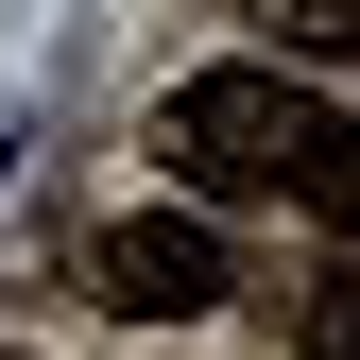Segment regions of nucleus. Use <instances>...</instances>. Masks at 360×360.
Segmentation results:
<instances>
[{
  "instance_id": "obj_6",
  "label": "nucleus",
  "mask_w": 360,
  "mask_h": 360,
  "mask_svg": "<svg viewBox=\"0 0 360 360\" xmlns=\"http://www.w3.org/2000/svg\"><path fill=\"white\" fill-rule=\"evenodd\" d=\"M0 189H18V138H0Z\"/></svg>"
},
{
  "instance_id": "obj_3",
  "label": "nucleus",
  "mask_w": 360,
  "mask_h": 360,
  "mask_svg": "<svg viewBox=\"0 0 360 360\" xmlns=\"http://www.w3.org/2000/svg\"><path fill=\"white\" fill-rule=\"evenodd\" d=\"M309 360H360V257H343L326 292H309Z\"/></svg>"
},
{
  "instance_id": "obj_5",
  "label": "nucleus",
  "mask_w": 360,
  "mask_h": 360,
  "mask_svg": "<svg viewBox=\"0 0 360 360\" xmlns=\"http://www.w3.org/2000/svg\"><path fill=\"white\" fill-rule=\"evenodd\" d=\"M309 206H326V223H360V138H326V155H309Z\"/></svg>"
},
{
  "instance_id": "obj_4",
  "label": "nucleus",
  "mask_w": 360,
  "mask_h": 360,
  "mask_svg": "<svg viewBox=\"0 0 360 360\" xmlns=\"http://www.w3.org/2000/svg\"><path fill=\"white\" fill-rule=\"evenodd\" d=\"M275 34L292 52H360V0H275Z\"/></svg>"
},
{
  "instance_id": "obj_2",
  "label": "nucleus",
  "mask_w": 360,
  "mask_h": 360,
  "mask_svg": "<svg viewBox=\"0 0 360 360\" xmlns=\"http://www.w3.org/2000/svg\"><path fill=\"white\" fill-rule=\"evenodd\" d=\"M86 292H103L120 326H189V309H223V223L206 206H120L103 240H86Z\"/></svg>"
},
{
  "instance_id": "obj_1",
  "label": "nucleus",
  "mask_w": 360,
  "mask_h": 360,
  "mask_svg": "<svg viewBox=\"0 0 360 360\" xmlns=\"http://www.w3.org/2000/svg\"><path fill=\"white\" fill-rule=\"evenodd\" d=\"M155 155H172L189 206H275V189H309V155H326V103H309L292 69H189L155 103Z\"/></svg>"
}]
</instances>
